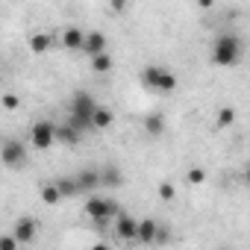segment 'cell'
Wrapping results in <instances>:
<instances>
[{"mask_svg": "<svg viewBox=\"0 0 250 250\" xmlns=\"http://www.w3.org/2000/svg\"><path fill=\"white\" fill-rule=\"evenodd\" d=\"M59 139H56V124H50V121H36L33 127H30V145L36 147V150H47V147H53Z\"/></svg>", "mask_w": 250, "mask_h": 250, "instance_id": "obj_6", "label": "cell"}, {"mask_svg": "<svg viewBox=\"0 0 250 250\" xmlns=\"http://www.w3.org/2000/svg\"><path fill=\"white\" fill-rule=\"evenodd\" d=\"M244 186H250V165L244 168Z\"/></svg>", "mask_w": 250, "mask_h": 250, "instance_id": "obj_28", "label": "cell"}, {"mask_svg": "<svg viewBox=\"0 0 250 250\" xmlns=\"http://www.w3.org/2000/svg\"><path fill=\"white\" fill-rule=\"evenodd\" d=\"M56 186H59L62 197H77V194H83V186H80V180H77V177H59V180H56Z\"/></svg>", "mask_w": 250, "mask_h": 250, "instance_id": "obj_17", "label": "cell"}, {"mask_svg": "<svg viewBox=\"0 0 250 250\" xmlns=\"http://www.w3.org/2000/svg\"><path fill=\"white\" fill-rule=\"evenodd\" d=\"M0 156H3V165L9 171H21L27 165V147L21 139H6L3 147H0Z\"/></svg>", "mask_w": 250, "mask_h": 250, "instance_id": "obj_5", "label": "cell"}, {"mask_svg": "<svg viewBox=\"0 0 250 250\" xmlns=\"http://www.w3.org/2000/svg\"><path fill=\"white\" fill-rule=\"evenodd\" d=\"M27 44H30V50H33L36 56H42V53H47V50L53 47V36H50V33H33Z\"/></svg>", "mask_w": 250, "mask_h": 250, "instance_id": "obj_15", "label": "cell"}, {"mask_svg": "<svg viewBox=\"0 0 250 250\" xmlns=\"http://www.w3.org/2000/svg\"><path fill=\"white\" fill-rule=\"evenodd\" d=\"M159 221H153V218H145V221H139V238L136 241H142V244H153L156 241V235H159Z\"/></svg>", "mask_w": 250, "mask_h": 250, "instance_id": "obj_13", "label": "cell"}, {"mask_svg": "<svg viewBox=\"0 0 250 250\" xmlns=\"http://www.w3.org/2000/svg\"><path fill=\"white\" fill-rule=\"evenodd\" d=\"M112 65H115V59L109 56V50H103V53L91 56V71H94V74H109V71H112Z\"/></svg>", "mask_w": 250, "mask_h": 250, "instance_id": "obj_19", "label": "cell"}, {"mask_svg": "<svg viewBox=\"0 0 250 250\" xmlns=\"http://www.w3.org/2000/svg\"><path fill=\"white\" fill-rule=\"evenodd\" d=\"M241 56H244V42H241V36H235V33H221V36L215 39V44H212V65H218V68H232V65L241 62Z\"/></svg>", "mask_w": 250, "mask_h": 250, "instance_id": "obj_1", "label": "cell"}, {"mask_svg": "<svg viewBox=\"0 0 250 250\" xmlns=\"http://www.w3.org/2000/svg\"><path fill=\"white\" fill-rule=\"evenodd\" d=\"M139 80L150 91H165L168 94V91L177 88V74L171 68H165V65H145L142 74H139Z\"/></svg>", "mask_w": 250, "mask_h": 250, "instance_id": "obj_3", "label": "cell"}, {"mask_svg": "<svg viewBox=\"0 0 250 250\" xmlns=\"http://www.w3.org/2000/svg\"><path fill=\"white\" fill-rule=\"evenodd\" d=\"M115 232L124 241H136L139 238V221L133 215H127V212H118L115 215Z\"/></svg>", "mask_w": 250, "mask_h": 250, "instance_id": "obj_7", "label": "cell"}, {"mask_svg": "<svg viewBox=\"0 0 250 250\" xmlns=\"http://www.w3.org/2000/svg\"><path fill=\"white\" fill-rule=\"evenodd\" d=\"M100 186H103V188H121V186H124V171H121L118 165L100 168Z\"/></svg>", "mask_w": 250, "mask_h": 250, "instance_id": "obj_11", "label": "cell"}, {"mask_svg": "<svg viewBox=\"0 0 250 250\" xmlns=\"http://www.w3.org/2000/svg\"><path fill=\"white\" fill-rule=\"evenodd\" d=\"M21 241H18V235L12 232V235H0V250H15Z\"/></svg>", "mask_w": 250, "mask_h": 250, "instance_id": "obj_24", "label": "cell"}, {"mask_svg": "<svg viewBox=\"0 0 250 250\" xmlns=\"http://www.w3.org/2000/svg\"><path fill=\"white\" fill-rule=\"evenodd\" d=\"M112 124H115V112L109 106L97 103V109H94V130H109Z\"/></svg>", "mask_w": 250, "mask_h": 250, "instance_id": "obj_16", "label": "cell"}, {"mask_svg": "<svg viewBox=\"0 0 250 250\" xmlns=\"http://www.w3.org/2000/svg\"><path fill=\"white\" fill-rule=\"evenodd\" d=\"M59 42H62L65 50H83V44H85V33H83L80 27H68V30H62Z\"/></svg>", "mask_w": 250, "mask_h": 250, "instance_id": "obj_10", "label": "cell"}, {"mask_svg": "<svg viewBox=\"0 0 250 250\" xmlns=\"http://www.w3.org/2000/svg\"><path fill=\"white\" fill-rule=\"evenodd\" d=\"M186 180H188L191 186H203V183H206V171H203V168H188V171H186Z\"/></svg>", "mask_w": 250, "mask_h": 250, "instance_id": "obj_22", "label": "cell"}, {"mask_svg": "<svg viewBox=\"0 0 250 250\" xmlns=\"http://www.w3.org/2000/svg\"><path fill=\"white\" fill-rule=\"evenodd\" d=\"M94 109H97V100L88 91H74V97L68 103L71 124H74L77 130H91L94 127Z\"/></svg>", "mask_w": 250, "mask_h": 250, "instance_id": "obj_2", "label": "cell"}, {"mask_svg": "<svg viewBox=\"0 0 250 250\" xmlns=\"http://www.w3.org/2000/svg\"><path fill=\"white\" fill-rule=\"evenodd\" d=\"M121 212V206H118V200L115 197H97L94 191H91V197H88V203H85V215L103 229L109 221H115V215Z\"/></svg>", "mask_w": 250, "mask_h": 250, "instance_id": "obj_4", "label": "cell"}, {"mask_svg": "<svg viewBox=\"0 0 250 250\" xmlns=\"http://www.w3.org/2000/svg\"><path fill=\"white\" fill-rule=\"evenodd\" d=\"M232 124H235V109L232 106H221L218 115H215V127L218 130H227V127H232Z\"/></svg>", "mask_w": 250, "mask_h": 250, "instance_id": "obj_20", "label": "cell"}, {"mask_svg": "<svg viewBox=\"0 0 250 250\" xmlns=\"http://www.w3.org/2000/svg\"><path fill=\"white\" fill-rule=\"evenodd\" d=\"M142 127H145V133H147L150 139H159V136H165V130H168V121H165L162 112H150V115H145Z\"/></svg>", "mask_w": 250, "mask_h": 250, "instance_id": "obj_9", "label": "cell"}, {"mask_svg": "<svg viewBox=\"0 0 250 250\" xmlns=\"http://www.w3.org/2000/svg\"><path fill=\"white\" fill-rule=\"evenodd\" d=\"M0 103H3V109H18L21 100H18V94H9V91H6L3 97H0Z\"/></svg>", "mask_w": 250, "mask_h": 250, "instance_id": "obj_25", "label": "cell"}, {"mask_svg": "<svg viewBox=\"0 0 250 250\" xmlns=\"http://www.w3.org/2000/svg\"><path fill=\"white\" fill-rule=\"evenodd\" d=\"M80 133H83V130H77L74 124H62V127H56V139H59L62 145H77V142H80Z\"/></svg>", "mask_w": 250, "mask_h": 250, "instance_id": "obj_18", "label": "cell"}, {"mask_svg": "<svg viewBox=\"0 0 250 250\" xmlns=\"http://www.w3.org/2000/svg\"><path fill=\"white\" fill-rule=\"evenodd\" d=\"M197 6H200V9H212V6H215V0H197Z\"/></svg>", "mask_w": 250, "mask_h": 250, "instance_id": "obj_27", "label": "cell"}, {"mask_svg": "<svg viewBox=\"0 0 250 250\" xmlns=\"http://www.w3.org/2000/svg\"><path fill=\"white\" fill-rule=\"evenodd\" d=\"M77 180L83 186V194H91V191L100 188V168H85V171L77 174Z\"/></svg>", "mask_w": 250, "mask_h": 250, "instance_id": "obj_12", "label": "cell"}, {"mask_svg": "<svg viewBox=\"0 0 250 250\" xmlns=\"http://www.w3.org/2000/svg\"><path fill=\"white\" fill-rule=\"evenodd\" d=\"M83 50L88 53V59H91V56H97V53H103V50H106V36H103L100 30L85 33V44H83Z\"/></svg>", "mask_w": 250, "mask_h": 250, "instance_id": "obj_14", "label": "cell"}, {"mask_svg": "<svg viewBox=\"0 0 250 250\" xmlns=\"http://www.w3.org/2000/svg\"><path fill=\"white\" fill-rule=\"evenodd\" d=\"M109 6H112L115 15H124V12H127V6H130V0H109Z\"/></svg>", "mask_w": 250, "mask_h": 250, "instance_id": "obj_26", "label": "cell"}, {"mask_svg": "<svg viewBox=\"0 0 250 250\" xmlns=\"http://www.w3.org/2000/svg\"><path fill=\"white\" fill-rule=\"evenodd\" d=\"M15 235H18V241H21V244H33V241H36V235H39V221H36V218H30V215L18 218V221H15Z\"/></svg>", "mask_w": 250, "mask_h": 250, "instance_id": "obj_8", "label": "cell"}, {"mask_svg": "<svg viewBox=\"0 0 250 250\" xmlns=\"http://www.w3.org/2000/svg\"><path fill=\"white\" fill-rule=\"evenodd\" d=\"M42 200H44L47 206H56V203L62 200V191H59V186H56V183H47V186L42 188Z\"/></svg>", "mask_w": 250, "mask_h": 250, "instance_id": "obj_21", "label": "cell"}, {"mask_svg": "<svg viewBox=\"0 0 250 250\" xmlns=\"http://www.w3.org/2000/svg\"><path fill=\"white\" fill-rule=\"evenodd\" d=\"M159 197H162V200H174V197H177L174 183H168V180H165V183H159Z\"/></svg>", "mask_w": 250, "mask_h": 250, "instance_id": "obj_23", "label": "cell"}]
</instances>
